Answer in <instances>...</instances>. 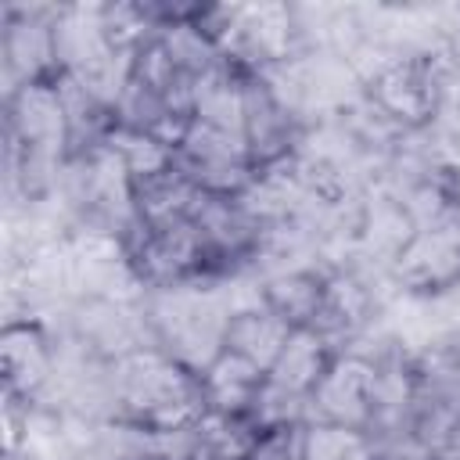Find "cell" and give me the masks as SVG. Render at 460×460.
Listing matches in <instances>:
<instances>
[{
    "instance_id": "8",
    "label": "cell",
    "mask_w": 460,
    "mask_h": 460,
    "mask_svg": "<svg viewBox=\"0 0 460 460\" xmlns=\"http://www.w3.org/2000/svg\"><path fill=\"white\" fill-rule=\"evenodd\" d=\"M198 201H201V190L176 165L133 180V212H137V223L144 226L183 223L194 216Z\"/></svg>"
},
{
    "instance_id": "13",
    "label": "cell",
    "mask_w": 460,
    "mask_h": 460,
    "mask_svg": "<svg viewBox=\"0 0 460 460\" xmlns=\"http://www.w3.org/2000/svg\"><path fill=\"white\" fill-rule=\"evenodd\" d=\"M302 442H305V424L266 428L259 431L244 460H302Z\"/></svg>"
},
{
    "instance_id": "11",
    "label": "cell",
    "mask_w": 460,
    "mask_h": 460,
    "mask_svg": "<svg viewBox=\"0 0 460 460\" xmlns=\"http://www.w3.org/2000/svg\"><path fill=\"white\" fill-rule=\"evenodd\" d=\"M334 356L338 352L331 349V341L323 334H316L313 327H295L266 377L273 385H280V388L309 399V392L320 385V377L327 374V367L334 363Z\"/></svg>"
},
{
    "instance_id": "3",
    "label": "cell",
    "mask_w": 460,
    "mask_h": 460,
    "mask_svg": "<svg viewBox=\"0 0 460 460\" xmlns=\"http://www.w3.org/2000/svg\"><path fill=\"white\" fill-rule=\"evenodd\" d=\"M172 165L201 194H216V198H241L259 176L241 133L216 129L198 119L190 122L183 144L172 151Z\"/></svg>"
},
{
    "instance_id": "4",
    "label": "cell",
    "mask_w": 460,
    "mask_h": 460,
    "mask_svg": "<svg viewBox=\"0 0 460 460\" xmlns=\"http://www.w3.org/2000/svg\"><path fill=\"white\" fill-rule=\"evenodd\" d=\"M374 374L377 367L359 352H338L320 385L309 392V420L370 431L374 424Z\"/></svg>"
},
{
    "instance_id": "14",
    "label": "cell",
    "mask_w": 460,
    "mask_h": 460,
    "mask_svg": "<svg viewBox=\"0 0 460 460\" xmlns=\"http://www.w3.org/2000/svg\"><path fill=\"white\" fill-rule=\"evenodd\" d=\"M431 460H460V417H456V424H453V431H449L446 446H442V449H435V453H431Z\"/></svg>"
},
{
    "instance_id": "12",
    "label": "cell",
    "mask_w": 460,
    "mask_h": 460,
    "mask_svg": "<svg viewBox=\"0 0 460 460\" xmlns=\"http://www.w3.org/2000/svg\"><path fill=\"white\" fill-rule=\"evenodd\" d=\"M302 460H381V446L370 431L309 420L305 442H302Z\"/></svg>"
},
{
    "instance_id": "1",
    "label": "cell",
    "mask_w": 460,
    "mask_h": 460,
    "mask_svg": "<svg viewBox=\"0 0 460 460\" xmlns=\"http://www.w3.org/2000/svg\"><path fill=\"white\" fill-rule=\"evenodd\" d=\"M111 399L115 424H129L147 435L187 431L208 413L201 377L155 345L111 363Z\"/></svg>"
},
{
    "instance_id": "2",
    "label": "cell",
    "mask_w": 460,
    "mask_h": 460,
    "mask_svg": "<svg viewBox=\"0 0 460 460\" xmlns=\"http://www.w3.org/2000/svg\"><path fill=\"white\" fill-rule=\"evenodd\" d=\"M230 313H234V305H226V298L219 291L201 288V280L151 291L147 309H144L155 349H162L165 356H172L198 377L223 352V334H226Z\"/></svg>"
},
{
    "instance_id": "6",
    "label": "cell",
    "mask_w": 460,
    "mask_h": 460,
    "mask_svg": "<svg viewBox=\"0 0 460 460\" xmlns=\"http://www.w3.org/2000/svg\"><path fill=\"white\" fill-rule=\"evenodd\" d=\"M4 392L32 402L54 381V349L36 323H7L4 327Z\"/></svg>"
},
{
    "instance_id": "15",
    "label": "cell",
    "mask_w": 460,
    "mask_h": 460,
    "mask_svg": "<svg viewBox=\"0 0 460 460\" xmlns=\"http://www.w3.org/2000/svg\"><path fill=\"white\" fill-rule=\"evenodd\" d=\"M122 460H165L162 453H137V456H122Z\"/></svg>"
},
{
    "instance_id": "9",
    "label": "cell",
    "mask_w": 460,
    "mask_h": 460,
    "mask_svg": "<svg viewBox=\"0 0 460 460\" xmlns=\"http://www.w3.org/2000/svg\"><path fill=\"white\" fill-rule=\"evenodd\" d=\"M262 385H266V370H259L255 363H248L244 356L226 352V349L201 374V388H205L208 410L212 413H226V417H248Z\"/></svg>"
},
{
    "instance_id": "7",
    "label": "cell",
    "mask_w": 460,
    "mask_h": 460,
    "mask_svg": "<svg viewBox=\"0 0 460 460\" xmlns=\"http://www.w3.org/2000/svg\"><path fill=\"white\" fill-rule=\"evenodd\" d=\"M291 323L280 320L273 309H266L259 298L252 305H237L230 313V323H226V334H223V349L226 352H237L244 356L248 363H255L259 370L270 374V367L277 363L284 341L291 338Z\"/></svg>"
},
{
    "instance_id": "5",
    "label": "cell",
    "mask_w": 460,
    "mask_h": 460,
    "mask_svg": "<svg viewBox=\"0 0 460 460\" xmlns=\"http://www.w3.org/2000/svg\"><path fill=\"white\" fill-rule=\"evenodd\" d=\"M72 338L108 363L155 345L144 309L126 298H79L72 309Z\"/></svg>"
},
{
    "instance_id": "10",
    "label": "cell",
    "mask_w": 460,
    "mask_h": 460,
    "mask_svg": "<svg viewBox=\"0 0 460 460\" xmlns=\"http://www.w3.org/2000/svg\"><path fill=\"white\" fill-rule=\"evenodd\" d=\"M323 291H327L323 270L295 266V270H280L266 277L259 288V302L273 309L280 320H288L291 327H309L323 305Z\"/></svg>"
}]
</instances>
